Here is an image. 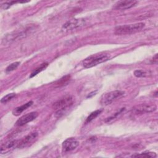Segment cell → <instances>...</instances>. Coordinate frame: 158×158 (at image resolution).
<instances>
[{
	"label": "cell",
	"instance_id": "obj_6",
	"mask_svg": "<svg viewBox=\"0 0 158 158\" xmlns=\"http://www.w3.org/2000/svg\"><path fill=\"white\" fill-rule=\"evenodd\" d=\"M157 106L154 104H141L135 106L132 109V113L135 115L149 113L156 110Z\"/></svg>",
	"mask_w": 158,
	"mask_h": 158
},
{
	"label": "cell",
	"instance_id": "obj_7",
	"mask_svg": "<svg viewBox=\"0 0 158 158\" xmlns=\"http://www.w3.org/2000/svg\"><path fill=\"white\" fill-rule=\"evenodd\" d=\"M37 136H38V133L36 132H33V133H31L30 134H28V135H27L23 138H22L20 141H19L17 148L19 149H23L30 146L35 141Z\"/></svg>",
	"mask_w": 158,
	"mask_h": 158
},
{
	"label": "cell",
	"instance_id": "obj_18",
	"mask_svg": "<svg viewBox=\"0 0 158 158\" xmlns=\"http://www.w3.org/2000/svg\"><path fill=\"white\" fill-rule=\"evenodd\" d=\"M19 65H20V62H14V63L10 64L9 65H8V66L7 67V68L6 69V72H12V71L15 70V69L19 67Z\"/></svg>",
	"mask_w": 158,
	"mask_h": 158
},
{
	"label": "cell",
	"instance_id": "obj_17",
	"mask_svg": "<svg viewBox=\"0 0 158 158\" xmlns=\"http://www.w3.org/2000/svg\"><path fill=\"white\" fill-rule=\"evenodd\" d=\"M70 75H66V76L62 77V78H60V79L56 83V85H57V87L63 86V85H65L66 83H67L68 81L70 80Z\"/></svg>",
	"mask_w": 158,
	"mask_h": 158
},
{
	"label": "cell",
	"instance_id": "obj_2",
	"mask_svg": "<svg viewBox=\"0 0 158 158\" xmlns=\"http://www.w3.org/2000/svg\"><path fill=\"white\" fill-rule=\"evenodd\" d=\"M144 27V23L140 22L134 24L118 26L115 28V34L117 35H125L140 31Z\"/></svg>",
	"mask_w": 158,
	"mask_h": 158
},
{
	"label": "cell",
	"instance_id": "obj_8",
	"mask_svg": "<svg viewBox=\"0 0 158 158\" xmlns=\"http://www.w3.org/2000/svg\"><path fill=\"white\" fill-rule=\"evenodd\" d=\"M73 103V99L70 96H66L64 98L57 100L52 104V108L59 110L62 108H68Z\"/></svg>",
	"mask_w": 158,
	"mask_h": 158
},
{
	"label": "cell",
	"instance_id": "obj_16",
	"mask_svg": "<svg viewBox=\"0 0 158 158\" xmlns=\"http://www.w3.org/2000/svg\"><path fill=\"white\" fill-rule=\"evenodd\" d=\"M102 112V110H96L93 112H91L86 118V123H88L91 121H92L93 119H94L96 117H97Z\"/></svg>",
	"mask_w": 158,
	"mask_h": 158
},
{
	"label": "cell",
	"instance_id": "obj_11",
	"mask_svg": "<svg viewBox=\"0 0 158 158\" xmlns=\"http://www.w3.org/2000/svg\"><path fill=\"white\" fill-rule=\"evenodd\" d=\"M137 3L138 2L136 1H119L114 4L113 8L118 10H125L134 7Z\"/></svg>",
	"mask_w": 158,
	"mask_h": 158
},
{
	"label": "cell",
	"instance_id": "obj_12",
	"mask_svg": "<svg viewBox=\"0 0 158 158\" xmlns=\"http://www.w3.org/2000/svg\"><path fill=\"white\" fill-rule=\"evenodd\" d=\"M19 141L17 140H9L1 144L0 148L1 154H6L12 151L15 147H17Z\"/></svg>",
	"mask_w": 158,
	"mask_h": 158
},
{
	"label": "cell",
	"instance_id": "obj_22",
	"mask_svg": "<svg viewBox=\"0 0 158 158\" xmlns=\"http://www.w3.org/2000/svg\"><path fill=\"white\" fill-rule=\"evenodd\" d=\"M15 2H15V1H11V2H5V3L1 4V9H8L12 4L15 3Z\"/></svg>",
	"mask_w": 158,
	"mask_h": 158
},
{
	"label": "cell",
	"instance_id": "obj_15",
	"mask_svg": "<svg viewBox=\"0 0 158 158\" xmlns=\"http://www.w3.org/2000/svg\"><path fill=\"white\" fill-rule=\"evenodd\" d=\"M132 157H156L157 155L155 152H144L139 154H134L131 156Z\"/></svg>",
	"mask_w": 158,
	"mask_h": 158
},
{
	"label": "cell",
	"instance_id": "obj_4",
	"mask_svg": "<svg viewBox=\"0 0 158 158\" xmlns=\"http://www.w3.org/2000/svg\"><path fill=\"white\" fill-rule=\"evenodd\" d=\"M124 94L125 92L121 90H115L104 93L101 97L100 103L102 106L109 105L116 99L122 97Z\"/></svg>",
	"mask_w": 158,
	"mask_h": 158
},
{
	"label": "cell",
	"instance_id": "obj_14",
	"mask_svg": "<svg viewBox=\"0 0 158 158\" xmlns=\"http://www.w3.org/2000/svg\"><path fill=\"white\" fill-rule=\"evenodd\" d=\"M48 65V63L47 62H44V63H43L41 64L39 67H38L37 68H36L30 74V78H32L33 77H35V75H36L38 73H39L40 72H41L42 70H43L44 69H45Z\"/></svg>",
	"mask_w": 158,
	"mask_h": 158
},
{
	"label": "cell",
	"instance_id": "obj_10",
	"mask_svg": "<svg viewBox=\"0 0 158 158\" xmlns=\"http://www.w3.org/2000/svg\"><path fill=\"white\" fill-rule=\"evenodd\" d=\"M79 145V142L74 138H69L62 143V149L64 152H69L74 150Z\"/></svg>",
	"mask_w": 158,
	"mask_h": 158
},
{
	"label": "cell",
	"instance_id": "obj_19",
	"mask_svg": "<svg viewBox=\"0 0 158 158\" xmlns=\"http://www.w3.org/2000/svg\"><path fill=\"white\" fill-rule=\"evenodd\" d=\"M15 96V93H9L5 96H4L1 99V103H6L10 101L12 98H14Z\"/></svg>",
	"mask_w": 158,
	"mask_h": 158
},
{
	"label": "cell",
	"instance_id": "obj_5",
	"mask_svg": "<svg viewBox=\"0 0 158 158\" xmlns=\"http://www.w3.org/2000/svg\"><path fill=\"white\" fill-rule=\"evenodd\" d=\"M85 24V20L83 19H75L67 21L62 27L61 31L64 33H67L75 30H77Z\"/></svg>",
	"mask_w": 158,
	"mask_h": 158
},
{
	"label": "cell",
	"instance_id": "obj_9",
	"mask_svg": "<svg viewBox=\"0 0 158 158\" xmlns=\"http://www.w3.org/2000/svg\"><path fill=\"white\" fill-rule=\"evenodd\" d=\"M38 114L37 112H31L30 113H28L19 118L16 122L15 125L19 127L23 126L28 122H30L35 120L38 117Z\"/></svg>",
	"mask_w": 158,
	"mask_h": 158
},
{
	"label": "cell",
	"instance_id": "obj_23",
	"mask_svg": "<svg viewBox=\"0 0 158 158\" xmlns=\"http://www.w3.org/2000/svg\"><path fill=\"white\" fill-rule=\"evenodd\" d=\"M151 64H157V54H155V56L153 57V58L151 60Z\"/></svg>",
	"mask_w": 158,
	"mask_h": 158
},
{
	"label": "cell",
	"instance_id": "obj_20",
	"mask_svg": "<svg viewBox=\"0 0 158 158\" xmlns=\"http://www.w3.org/2000/svg\"><path fill=\"white\" fill-rule=\"evenodd\" d=\"M148 73L143 70H136L134 72V75L136 77H146Z\"/></svg>",
	"mask_w": 158,
	"mask_h": 158
},
{
	"label": "cell",
	"instance_id": "obj_3",
	"mask_svg": "<svg viewBox=\"0 0 158 158\" xmlns=\"http://www.w3.org/2000/svg\"><path fill=\"white\" fill-rule=\"evenodd\" d=\"M110 59V56L107 54H96L91 55L83 61V65L85 68H91L101 63L104 62Z\"/></svg>",
	"mask_w": 158,
	"mask_h": 158
},
{
	"label": "cell",
	"instance_id": "obj_1",
	"mask_svg": "<svg viewBox=\"0 0 158 158\" xmlns=\"http://www.w3.org/2000/svg\"><path fill=\"white\" fill-rule=\"evenodd\" d=\"M35 27L31 26L23 30L13 31L12 33H10L9 34L6 35L4 37V38L2 40L1 44L2 45L8 44L14 41L19 40L22 38H24L28 35H29L35 30Z\"/></svg>",
	"mask_w": 158,
	"mask_h": 158
},
{
	"label": "cell",
	"instance_id": "obj_13",
	"mask_svg": "<svg viewBox=\"0 0 158 158\" xmlns=\"http://www.w3.org/2000/svg\"><path fill=\"white\" fill-rule=\"evenodd\" d=\"M33 104V101H28V102L20 106H19L16 108H15L13 111H12V114L13 115H19L22 112H23L25 110H26L27 108H28L30 106H31V105Z\"/></svg>",
	"mask_w": 158,
	"mask_h": 158
},
{
	"label": "cell",
	"instance_id": "obj_21",
	"mask_svg": "<svg viewBox=\"0 0 158 158\" xmlns=\"http://www.w3.org/2000/svg\"><path fill=\"white\" fill-rule=\"evenodd\" d=\"M124 110H125V108H122V109H121L118 112H117V113H115V114H114V115H113V116H112V117H110L107 118L106 120V122L109 123V122H110L111 120L112 121L113 120H114V119L117 118V117L118 116V115L121 114L122 113V112H123Z\"/></svg>",
	"mask_w": 158,
	"mask_h": 158
}]
</instances>
